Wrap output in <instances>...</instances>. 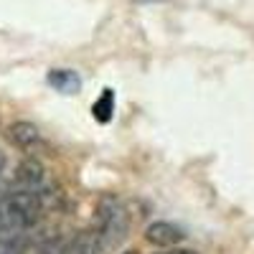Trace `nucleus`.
<instances>
[{
  "instance_id": "nucleus-1",
  "label": "nucleus",
  "mask_w": 254,
  "mask_h": 254,
  "mask_svg": "<svg viewBox=\"0 0 254 254\" xmlns=\"http://www.w3.org/2000/svg\"><path fill=\"white\" fill-rule=\"evenodd\" d=\"M44 214V203L33 193V190H23L15 188L5 196V216L10 221H15L18 226H33L41 221Z\"/></svg>"
},
{
  "instance_id": "nucleus-2",
  "label": "nucleus",
  "mask_w": 254,
  "mask_h": 254,
  "mask_svg": "<svg viewBox=\"0 0 254 254\" xmlns=\"http://www.w3.org/2000/svg\"><path fill=\"white\" fill-rule=\"evenodd\" d=\"M183 239H186L183 229L171 224V221H153L150 226L145 229V242L153 244V247H160V249L178 247Z\"/></svg>"
},
{
  "instance_id": "nucleus-3",
  "label": "nucleus",
  "mask_w": 254,
  "mask_h": 254,
  "mask_svg": "<svg viewBox=\"0 0 254 254\" xmlns=\"http://www.w3.org/2000/svg\"><path fill=\"white\" fill-rule=\"evenodd\" d=\"M5 137H8V142L13 147H18V150H31V147H36L41 142L38 127L33 122H26V120H18V122L8 125Z\"/></svg>"
},
{
  "instance_id": "nucleus-4",
  "label": "nucleus",
  "mask_w": 254,
  "mask_h": 254,
  "mask_svg": "<svg viewBox=\"0 0 254 254\" xmlns=\"http://www.w3.org/2000/svg\"><path fill=\"white\" fill-rule=\"evenodd\" d=\"M49 87H54L56 92H64V94H76L81 87V79L71 69H51L49 71Z\"/></svg>"
},
{
  "instance_id": "nucleus-5",
  "label": "nucleus",
  "mask_w": 254,
  "mask_h": 254,
  "mask_svg": "<svg viewBox=\"0 0 254 254\" xmlns=\"http://www.w3.org/2000/svg\"><path fill=\"white\" fill-rule=\"evenodd\" d=\"M92 115L97 122L107 125L115 115V92L112 89H102V94L97 97V102L92 104Z\"/></svg>"
},
{
  "instance_id": "nucleus-6",
  "label": "nucleus",
  "mask_w": 254,
  "mask_h": 254,
  "mask_svg": "<svg viewBox=\"0 0 254 254\" xmlns=\"http://www.w3.org/2000/svg\"><path fill=\"white\" fill-rule=\"evenodd\" d=\"M158 254H198L196 249H181V247H171V249H163Z\"/></svg>"
},
{
  "instance_id": "nucleus-7",
  "label": "nucleus",
  "mask_w": 254,
  "mask_h": 254,
  "mask_svg": "<svg viewBox=\"0 0 254 254\" xmlns=\"http://www.w3.org/2000/svg\"><path fill=\"white\" fill-rule=\"evenodd\" d=\"M122 254H140L137 249H127V252H122Z\"/></svg>"
}]
</instances>
